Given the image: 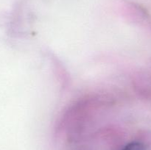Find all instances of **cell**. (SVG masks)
Listing matches in <instances>:
<instances>
[{
    "mask_svg": "<svg viewBox=\"0 0 151 150\" xmlns=\"http://www.w3.org/2000/svg\"><path fill=\"white\" fill-rule=\"evenodd\" d=\"M122 150H145V149L142 143L131 142L127 144Z\"/></svg>",
    "mask_w": 151,
    "mask_h": 150,
    "instance_id": "1",
    "label": "cell"
}]
</instances>
